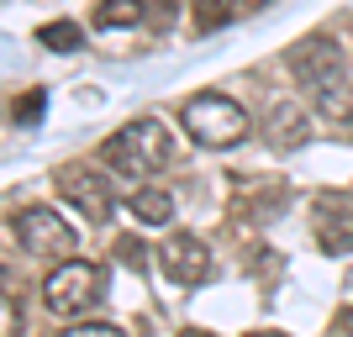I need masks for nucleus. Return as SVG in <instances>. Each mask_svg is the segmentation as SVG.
Returning a JSON list of instances; mask_svg holds the SVG:
<instances>
[{
  "label": "nucleus",
  "mask_w": 353,
  "mask_h": 337,
  "mask_svg": "<svg viewBox=\"0 0 353 337\" xmlns=\"http://www.w3.org/2000/svg\"><path fill=\"white\" fill-rule=\"evenodd\" d=\"M290 74L332 116L348 111V63H343V48L332 43V37H301V43L290 48Z\"/></svg>",
  "instance_id": "nucleus-1"
},
{
  "label": "nucleus",
  "mask_w": 353,
  "mask_h": 337,
  "mask_svg": "<svg viewBox=\"0 0 353 337\" xmlns=\"http://www.w3.org/2000/svg\"><path fill=\"white\" fill-rule=\"evenodd\" d=\"M101 159L117 179H143V174H153V169L169 163V127L159 116H137L117 137H105Z\"/></svg>",
  "instance_id": "nucleus-2"
},
{
  "label": "nucleus",
  "mask_w": 353,
  "mask_h": 337,
  "mask_svg": "<svg viewBox=\"0 0 353 337\" xmlns=\"http://www.w3.org/2000/svg\"><path fill=\"white\" fill-rule=\"evenodd\" d=\"M179 121H185V132H190V143L211 147V153H221V147H237L243 137H248V111L232 101V95H221V90H206V95H190L185 101V111H179Z\"/></svg>",
  "instance_id": "nucleus-3"
},
{
  "label": "nucleus",
  "mask_w": 353,
  "mask_h": 337,
  "mask_svg": "<svg viewBox=\"0 0 353 337\" xmlns=\"http://www.w3.org/2000/svg\"><path fill=\"white\" fill-rule=\"evenodd\" d=\"M43 300L53 316H85L101 300V269L85 258H63L53 274L43 279Z\"/></svg>",
  "instance_id": "nucleus-4"
},
{
  "label": "nucleus",
  "mask_w": 353,
  "mask_h": 337,
  "mask_svg": "<svg viewBox=\"0 0 353 337\" xmlns=\"http://www.w3.org/2000/svg\"><path fill=\"white\" fill-rule=\"evenodd\" d=\"M53 185H59V195L74 205V211H85L90 221H111V216H117L111 169H90V163H59Z\"/></svg>",
  "instance_id": "nucleus-5"
},
{
  "label": "nucleus",
  "mask_w": 353,
  "mask_h": 337,
  "mask_svg": "<svg viewBox=\"0 0 353 337\" xmlns=\"http://www.w3.org/2000/svg\"><path fill=\"white\" fill-rule=\"evenodd\" d=\"M11 232L21 237V248L37 253V258H69V253L79 248V232H74L59 211H48V205H27V211H16Z\"/></svg>",
  "instance_id": "nucleus-6"
},
{
  "label": "nucleus",
  "mask_w": 353,
  "mask_h": 337,
  "mask_svg": "<svg viewBox=\"0 0 353 337\" xmlns=\"http://www.w3.org/2000/svg\"><path fill=\"white\" fill-rule=\"evenodd\" d=\"M159 269L174 279V285H206L211 279V248L190 232H174L159 248Z\"/></svg>",
  "instance_id": "nucleus-7"
},
{
  "label": "nucleus",
  "mask_w": 353,
  "mask_h": 337,
  "mask_svg": "<svg viewBox=\"0 0 353 337\" xmlns=\"http://www.w3.org/2000/svg\"><path fill=\"white\" fill-rule=\"evenodd\" d=\"M311 227H316V243H322L327 253H353V211H343L338 195L316 201V216H311Z\"/></svg>",
  "instance_id": "nucleus-8"
},
{
  "label": "nucleus",
  "mask_w": 353,
  "mask_h": 337,
  "mask_svg": "<svg viewBox=\"0 0 353 337\" xmlns=\"http://www.w3.org/2000/svg\"><path fill=\"white\" fill-rule=\"evenodd\" d=\"M127 211H132L143 227H169V221H174V201H169L163 190H132Z\"/></svg>",
  "instance_id": "nucleus-9"
},
{
  "label": "nucleus",
  "mask_w": 353,
  "mask_h": 337,
  "mask_svg": "<svg viewBox=\"0 0 353 337\" xmlns=\"http://www.w3.org/2000/svg\"><path fill=\"white\" fill-rule=\"evenodd\" d=\"M269 143H280V147H295V143H306V116L295 111V105H269Z\"/></svg>",
  "instance_id": "nucleus-10"
},
{
  "label": "nucleus",
  "mask_w": 353,
  "mask_h": 337,
  "mask_svg": "<svg viewBox=\"0 0 353 337\" xmlns=\"http://www.w3.org/2000/svg\"><path fill=\"white\" fill-rule=\"evenodd\" d=\"M143 16V0H95V27H137Z\"/></svg>",
  "instance_id": "nucleus-11"
},
{
  "label": "nucleus",
  "mask_w": 353,
  "mask_h": 337,
  "mask_svg": "<svg viewBox=\"0 0 353 337\" xmlns=\"http://www.w3.org/2000/svg\"><path fill=\"white\" fill-rule=\"evenodd\" d=\"M37 43L53 48V53H74V48L85 43V37H79V27H74V21H48V27L37 32Z\"/></svg>",
  "instance_id": "nucleus-12"
},
{
  "label": "nucleus",
  "mask_w": 353,
  "mask_h": 337,
  "mask_svg": "<svg viewBox=\"0 0 353 337\" xmlns=\"http://www.w3.org/2000/svg\"><path fill=\"white\" fill-rule=\"evenodd\" d=\"M232 11H237V0H195V21L201 27H221Z\"/></svg>",
  "instance_id": "nucleus-13"
},
{
  "label": "nucleus",
  "mask_w": 353,
  "mask_h": 337,
  "mask_svg": "<svg viewBox=\"0 0 353 337\" xmlns=\"http://www.w3.org/2000/svg\"><path fill=\"white\" fill-rule=\"evenodd\" d=\"M63 337H127V332L111 327V322H79V327H69Z\"/></svg>",
  "instance_id": "nucleus-14"
},
{
  "label": "nucleus",
  "mask_w": 353,
  "mask_h": 337,
  "mask_svg": "<svg viewBox=\"0 0 353 337\" xmlns=\"http://www.w3.org/2000/svg\"><path fill=\"white\" fill-rule=\"evenodd\" d=\"M43 111V95H27V101H16V121H37Z\"/></svg>",
  "instance_id": "nucleus-15"
},
{
  "label": "nucleus",
  "mask_w": 353,
  "mask_h": 337,
  "mask_svg": "<svg viewBox=\"0 0 353 337\" xmlns=\"http://www.w3.org/2000/svg\"><path fill=\"white\" fill-rule=\"evenodd\" d=\"M338 332H343V337H353V306L343 311V322H338Z\"/></svg>",
  "instance_id": "nucleus-16"
},
{
  "label": "nucleus",
  "mask_w": 353,
  "mask_h": 337,
  "mask_svg": "<svg viewBox=\"0 0 353 337\" xmlns=\"http://www.w3.org/2000/svg\"><path fill=\"white\" fill-rule=\"evenodd\" d=\"M259 6H264V0H237V11H259Z\"/></svg>",
  "instance_id": "nucleus-17"
},
{
  "label": "nucleus",
  "mask_w": 353,
  "mask_h": 337,
  "mask_svg": "<svg viewBox=\"0 0 353 337\" xmlns=\"http://www.w3.org/2000/svg\"><path fill=\"white\" fill-rule=\"evenodd\" d=\"M253 337H285V332H253Z\"/></svg>",
  "instance_id": "nucleus-18"
},
{
  "label": "nucleus",
  "mask_w": 353,
  "mask_h": 337,
  "mask_svg": "<svg viewBox=\"0 0 353 337\" xmlns=\"http://www.w3.org/2000/svg\"><path fill=\"white\" fill-rule=\"evenodd\" d=\"M185 337H206V332H185Z\"/></svg>",
  "instance_id": "nucleus-19"
}]
</instances>
